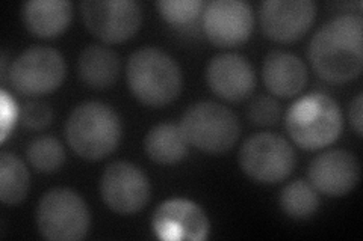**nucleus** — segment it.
<instances>
[{"instance_id": "f257e3e1", "label": "nucleus", "mask_w": 363, "mask_h": 241, "mask_svg": "<svg viewBox=\"0 0 363 241\" xmlns=\"http://www.w3.org/2000/svg\"><path fill=\"white\" fill-rule=\"evenodd\" d=\"M309 62L316 76L342 85L360 76L363 68V20L342 14L327 21L309 44Z\"/></svg>"}, {"instance_id": "f03ea898", "label": "nucleus", "mask_w": 363, "mask_h": 241, "mask_svg": "<svg viewBox=\"0 0 363 241\" xmlns=\"http://www.w3.org/2000/svg\"><path fill=\"white\" fill-rule=\"evenodd\" d=\"M126 77L130 93L149 107H164L173 102L184 86L179 64L157 47L133 52L128 61Z\"/></svg>"}, {"instance_id": "7ed1b4c3", "label": "nucleus", "mask_w": 363, "mask_h": 241, "mask_svg": "<svg viewBox=\"0 0 363 241\" xmlns=\"http://www.w3.org/2000/svg\"><path fill=\"white\" fill-rule=\"evenodd\" d=\"M118 113L101 101L76 106L65 124V137L73 151L89 162L104 160L116 151L121 139Z\"/></svg>"}, {"instance_id": "20e7f679", "label": "nucleus", "mask_w": 363, "mask_h": 241, "mask_svg": "<svg viewBox=\"0 0 363 241\" xmlns=\"http://www.w3.org/2000/svg\"><path fill=\"white\" fill-rule=\"evenodd\" d=\"M291 139L306 151H318L335 143L344 129L342 110L324 93L306 94L294 101L285 114Z\"/></svg>"}, {"instance_id": "39448f33", "label": "nucleus", "mask_w": 363, "mask_h": 241, "mask_svg": "<svg viewBox=\"0 0 363 241\" xmlns=\"http://www.w3.org/2000/svg\"><path fill=\"white\" fill-rule=\"evenodd\" d=\"M179 127L189 145L208 154L227 153L241 134L236 114L215 101L191 105L182 117Z\"/></svg>"}, {"instance_id": "423d86ee", "label": "nucleus", "mask_w": 363, "mask_h": 241, "mask_svg": "<svg viewBox=\"0 0 363 241\" xmlns=\"http://www.w3.org/2000/svg\"><path fill=\"white\" fill-rule=\"evenodd\" d=\"M91 225V214L81 194L68 187H55L43 194L37 208V228L50 241L82 240Z\"/></svg>"}, {"instance_id": "0eeeda50", "label": "nucleus", "mask_w": 363, "mask_h": 241, "mask_svg": "<svg viewBox=\"0 0 363 241\" xmlns=\"http://www.w3.org/2000/svg\"><path fill=\"white\" fill-rule=\"evenodd\" d=\"M297 165L294 148L281 136L257 133L250 136L240 149L244 174L262 184H277L286 180Z\"/></svg>"}, {"instance_id": "6e6552de", "label": "nucleus", "mask_w": 363, "mask_h": 241, "mask_svg": "<svg viewBox=\"0 0 363 241\" xmlns=\"http://www.w3.org/2000/svg\"><path fill=\"white\" fill-rule=\"evenodd\" d=\"M65 74V59L58 50L45 45H33L11 64L8 80L16 93L38 97L58 89Z\"/></svg>"}, {"instance_id": "1a4fd4ad", "label": "nucleus", "mask_w": 363, "mask_h": 241, "mask_svg": "<svg viewBox=\"0 0 363 241\" xmlns=\"http://www.w3.org/2000/svg\"><path fill=\"white\" fill-rule=\"evenodd\" d=\"M86 29L106 44H121L140 30L143 11L135 0H86L81 4Z\"/></svg>"}, {"instance_id": "9d476101", "label": "nucleus", "mask_w": 363, "mask_h": 241, "mask_svg": "<svg viewBox=\"0 0 363 241\" xmlns=\"http://www.w3.org/2000/svg\"><path fill=\"white\" fill-rule=\"evenodd\" d=\"M100 194L109 210L117 214H135L149 204L150 181L130 162H113L101 175Z\"/></svg>"}, {"instance_id": "9b49d317", "label": "nucleus", "mask_w": 363, "mask_h": 241, "mask_svg": "<svg viewBox=\"0 0 363 241\" xmlns=\"http://www.w3.org/2000/svg\"><path fill=\"white\" fill-rule=\"evenodd\" d=\"M255 28L253 9L242 0H211L203 8V29L217 47L244 44Z\"/></svg>"}, {"instance_id": "f8f14e48", "label": "nucleus", "mask_w": 363, "mask_h": 241, "mask_svg": "<svg viewBox=\"0 0 363 241\" xmlns=\"http://www.w3.org/2000/svg\"><path fill=\"white\" fill-rule=\"evenodd\" d=\"M153 233L164 241H203L211 234V222L201 206L189 199L174 198L157 206L152 219Z\"/></svg>"}, {"instance_id": "ddd939ff", "label": "nucleus", "mask_w": 363, "mask_h": 241, "mask_svg": "<svg viewBox=\"0 0 363 241\" xmlns=\"http://www.w3.org/2000/svg\"><path fill=\"white\" fill-rule=\"evenodd\" d=\"M315 17L316 5L311 0H267L259 11L265 37L281 44L298 41Z\"/></svg>"}, {"instance_id": "4468645a", "label": "nucleus", "mask_w": 363, "mask_h": 241, "mask_svg": "<svg viewBox=\"0 0 363 241\" xmlns=\"http://www.w3.org/2000/svg\"><path fill=\"white\" fill-rule=\"evenodd\" d=\"M308 175L316 192L340 198L357 186L360 163L357 157L347 149H330L312 160Z\"/></svg>"}, {"instance_id": "2eb2a0df", "label": "nucleus", "mask_w": 363, "mask_h": 241, "mask_svg": "<svg viewBox=\"0 0 363 241\" xmlns=\"http://www.w3.org/2000/svg\"><path fill=\"white\" fill-rule=\"evenodd\" d=\"M206 80L215 95L230 102L245 100L256 88L253 66L240 53L213 56L206 68Z\"/></svg>"}, {"instance_id": "dca6fc26", "label": "nucleus", "mask_w": 363, "mask_h": 241, "mask_svg": "<svg viewBox=\"0 0 363 241\" xmlns=\"http://www.w3.org/2000/svg\"><path fill=\"white\" fill-rule=\"evenodd\" d=\"M262 78L267 89L279 98L298 95L308 83V68L298 56L289 52L274 50L265 56Z\"/></svg>"}, {"instance_id": "f3484780", "label": "nucleus", "mask_w": 363, "mask_h": 241, "mask_svg": "<svg viewBox=\"0 0 363 241\" xmlns=\"http://www.w3.org/2000/svg\"><path fill=\"white\" fill-rule=\"evenodd\" d=\"M21 17L32 35L56 38L70 25L73 6L67 0H30L23 4Z\"/></svg>"}, {"instance_id": "a211bd4d", "label": "nucleus", "mask_w": 363, "mask_h": 241, "mask_svg": "<svg viewBox=\"0 0 363 241\" xmlns=\"http://www.w3.org/2000/svg\"><path fill=\"white\" fill-rule=\"evenodd\" d=\"M121 70L120 57L106 45L91 44L79 54L77 74L91 89H106L116 85Z\"/></svg>"}, {"instance_id": "6ab92c4d", "label": "nucleus", "mask_w": 363, "mask_h": 241, "mask_svg": "<svg viewBox=\"0 0 363 241\" xmlns=\"http://www.w3.org/2000/svg\"><path fill=\"white\" fill-rule=\"evenodd\" d=\"M189 143L185 134L176 124H157L147 133L144 139V149L152 162L172 166L180 163L188 155Z\"/></svg>"}, {"instance_id": "aec40b11", "label": "nucleus", "mask_w": 363, "mask_h": 241, "mask_svg": "<svg viewBox=\"0 0 363 241\" xmlns=\"http://www.w3.org/2000/svg\"><path fill=\"white\" fill-rule=\"evenodd\" d=\"M30 175L23 160L13 153H0V201L17 205L28 196Z\"/></svg>"}, {"instance_id": "412c9836", "label": "nucleus", "mask_w": 363, "mask_h": 241, "mask_svg": "<svg viewBox=\"0 0 363 241\" xmlns=\"http://www.w3.org/2000/svg\"><path fill=\"white\" fill-rule=\"evenodd\" d=\"M280 208L291 219H309L320 208V196L311 182L295 180L281 190Z\"/></svg>"}, {"instance_id": "4be33fe9", "label": "nucleus", "mask_w": 363, "mask_h": 241, "mask_svg": "<svg viewBox=\"0 0 363 241\" xmlns=\"http://www.w3.org/2000/svg\"><path fill=\"white\" fill-rule=\"evenodd\" d=\"M28 162L43 174H53L65 162V149L53 136H40L33 139L26 151Z\"/></svg>"}, {"instance_id": "5701e85b", "label": "nucleus", "mask_w": 363, "mask_h": 241, "mask_svg": "<svg viewBox=\"0 0 363 241\" xmlns=\"http://www.w3.org/2000/svg\"><path fill=\"white\" fill-rule=\"evenodd\" d=\"M156 8L169 25L186 26L203 13L204 4L201 0H161Z\"/></svg>"}, {"instance_id": "b1692460", "label": "nucleus", "mask_w": 363, "mask_h": 241, "mask_svg": "<svg viewBox=\"0 0 363 241\" xmlns=\"http://www.w3.org/2000/svg\"><path fill=\"white\" fill-rule=\"evenodd\" d=\"M248 118L259 127H271L280 119V105L276 98L259 95L248 107Z\"/></svg>"}, {"instance_id": "393cba45", "label": "nucleus", "mask_w": 363, "mask_h": 241, "mask_svg": "<svg viewBox=\"0 0 363 241\" xmlns=\"http://www.w3.org/2000/svg\"><path fill=\"white\" fill-rule=\"evenodd\" d=\"M53 112L43 101H29L21 110V121L30 130H44L52 124Z\"/></svg>"}, {"instance_id": "a878e982", "label": "nucleus", "mask_w": 363, "mask_h": 241, "mask_svg": "<svg viewBox=\"0 0 363 241\" xmlns=\"http://www.w3.org/2000/svg\"><path fill=\"white\" fill-rule=\"evenodd\" d=\"M0 95H2V142H5L8 134L14 129L18 109L16 106V101L9 97L6 90H2Z\"/></svg>"}, {"instance_id": "bb28decb", "label": "nucleus", "mask_w": 363, "mask_h": 241, "mask_svg": "<svg viewBox=\"0 0 363 241\" xmlns=\"http://www.w3.org/2000/svg\"><path fill=\"white\" fill-rule=\"evenodd\" d=\"M350 119L356 134L362 137V131H363V94L362 93H359L353 100V102H351Z\"/></svg>"}]
</instances>
